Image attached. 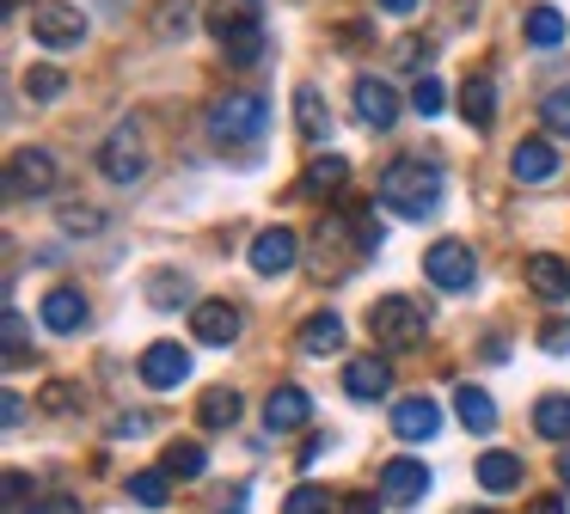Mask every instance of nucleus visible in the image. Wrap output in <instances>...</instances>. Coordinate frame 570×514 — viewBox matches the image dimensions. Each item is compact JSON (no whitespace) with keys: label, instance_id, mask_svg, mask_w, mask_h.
Listing matches in <instances>:
<instances>
[{"label":"nucleus","instance_id":"obj_1","mask_svg":"<svg viewBox=\"0 0 570 514\" xmlns=\"http://www.w3.org/2000/svg\"><path fill=\"white\" fill-rule=\"evenodd\" d=\"M381 202H393V215H405V220L435 215V208H442V166H435V159H417V154L393 159L386 178H381Z\"/></svg>","mask_w":570,"mask_h":514},{"label":"nucleus","instance_id":"obj_2","mask_svg":"<svg viewBox=\"0 0 570 514\" xmlns=\"http://www.w3.org/2000/svg\"><path fill=\"white\" fill-rule=\"evenodd\" d=\"M264 129H271V105L252 92H227L209 105V141L215 147H252V141H264Z\"/></svg>","mask_w":570,"mask_h":514},{"label":"nucleus","instance_id":"obj_3","mask_svg":"<svg viewBox=\"0 0 570 514\" xmlns=\"http://www.w3.org/2000/svg\"><path fill=\"white\" fill-rule=\"evenodd\" d=\"M423 306L405 300V294H386V300L368 306V337L381 343V349H411V343H423Z\"/></svg>","mask_w":570,"mask_h":514},{"label":"nucleus","instance_id":"obj_4","mask_svg":"<svg viewBox=\"0 0 570 514\" xmlns=\"http://www.w3.org/2000/svg\"><path fill=\"white\" fill-rule=\"evenodd\" d=\"M31 37L43 49H80L87 43V12L68 7V0H43V7H31Z\"/></svg>","mask_w":570,"mask_h":514},{"label":"nucleus","instance_id":"obj_5","mask_svg":"<svg viewBox=\"0 0 570 514\" xmlns=\"http://www.w3.org/2000/svg\"><path fill=\"white\" fill-rule=\"evenodd\" d=\"M99 171H105L111 184H136L141 171H148V147H141V129H136V122H117V129L105 135Z\"/></svg>","mask_w":570,"mask_h":514},{"label":"nucleus","instance_id":"obj_6","mask_svg":"<svg viewBox=\"0 0 570 514\" xmlns=\"http://www.w3.org/2000/svg\"><path fill=\"white\" fill-rule=\"evenodd\" d=\"M423 276H430L435 288H448V294L472 288V276H479V264H472V245H460V239H435L430 251H423Z\"/></svg>","mask_w":570,"mask_h":514},{"label":"nucleus","instance_id":"obj_7","mask_svg":"<svg viewBox=\"0 0 570 514\" xmlns=\"http://www.w3.org/2000/svg\"><path fill=\"white\" fill-rule=\"evenodd\" d=\"M209 31L234 68H252L264 56V19H222V12H209Z\"/></svg>","mask_w":570,"mask_h":514},{"label":"nucleus","instance_id":"obj_8","mask_svg":"<svg viewBox=\"0 0 570 514\" xmlns=\"http://www.w3.org/2000/svg\"><path fill=\"white\" fill-rule=\"evenodd\" d=\"M56 184V159L43 147H19L13 166H7V202H26V196H43Z\"/></svg>","mask_w":570,"mask_h":514},{"label":"nucleus","instance_id":"obj_9","mask_svg":"<svg viewBox=\"0 0 570 514\" xmlns=\"http://www.w3.org/2000/svg\"><path fill=\"white\" fill-rule=\"evenodd\" d=\"M239 306L234 300H197L190 306V330H197V343H209V349H227V343L239 337Z\"/></svg>","mask_w":570,"mask_h":514},{"label":"nucleus","instance_id":"obj_10","mask_svg":"<svg viewBox=\"0 0 570 514\" xmlns=\"http://www.w3.org/2000/svg\"><path fill=\"white\" fill-rule=\"evenodd\" d=\"M141 379H148L154 392H173L190 379V355L178 349V343H148L141 349Z\"/></svg>","mask_w":570,"mask_h":514},{"label":"nucleus","instance_id":"obj_11","mask_svg":"<svg viewBox=\"0 0 570 514\" xmlns=\"http://www.w3.org/2000/svg\"><path fill=\"white\" fill-rule=\"evenodd\" d=\"M295 257H301V239L288 227H264L258 239H252V269H258V276H288Z\"/></svg>","mask_w":570,"mask_h":514},{"label":"nucleus","instance_id":"obj_12","mask_svg":"<svg viewBox=\"0 0 570 514\" xmlns=\"http://www.w3.org/2000/svg\"><path fill=\"white\" fill-rule=\"evenodd\" d=\"M307 423H313V398L301 386H276L264 398V428L271 435H288V428H307Z\"/></svg>","mask_w":570,"mask_h":514},{"label":"nucleus","instance_id":"obj_13","mask_svg":"<svg viewBox=\"0 0 570 514\" xmlns=\"http://www.w3.org/2000/svg\"><path fill=\"white\" fill-rule=\"evenodd\" d=\"M356 117L368 122V129H393L399 122V92L386 80H374V73H356Z\"/></svg>","mask_w":570,"mask_h":514},{"label":"nucleus","instance_id":"obj_14","mask_svg":"<svg viewBox=\"0 0 570 514\" xmlns=\"http://www.w3.org/2000/svg\"><path fill=\"white\" fill-rule=\"evenodd\" d=\"M344 392H350L356 404L386 398V392H393V367H386L381 355H356V362L344 367Z\"/></svg>","mask_w":570,"mask_h":514},{"label":"nucleus","instance_id":"obj_15","mask_svg":"<svg viewBox=\"0 0 570 514\" xmlns=\"http://www.w3.org/2000/svg\"><path fill=\"white\" fill-rule=\"evenodd\" d=\"M381 496H386V502H417V496H430V465H423V459H386V465H381Z\"/></svg>","mask_w":570,"mask_h":514},{"label":"nucleus","instance_id":"obj_16","mask_svg":"<svg viewBox=\"0 0 570 514\" xmlns=\"http://www.w3.org/2000/svg\"><path fill=\"white\" fill-rule=\"evenodd\" d=\"M442 428V404L435 398H399L393 404V435L399 441H435Z\"/></svg>","mask_w":570,"mask_h":514},{"label":"nucleus","instance_id":"obj_17","mask_svg":"<svg viewBox=\"0 0 570 514\" xmlns=\"http://www.w3.org/2000/svg\"><path fill=\"white\" fill-rule=\"evenodd\" d=\"M528 288L540 294V300H570V264L564 257H552V251H533L528 257Z\"/></svg>","mask_w":570,"mask_h":514},{"label":"nucleus","instance_id":"obj_18","mask_svg":"<svg viewBox=\"0 0 570 514\" xmlns=\"http://www.w3.org/2000/svg\"><path fill=\"white\" fill-rule=\"evenodd\" d=\"M460 117L472 129H491L497 122V80L491 73H466V86H460Z\"/></svg>","mask_w":570,"mask_h":514},{"label":"nucleus","instance_id":"obj_19","mask_svg":"<svg viewBox=\"0 0 570 514\" xmlns=\"http://www.w3.org/2000/svg\"><path fill=\"white\" fill-rule=\"evenodd\" d=\"M509 171H515L521 184H546V178L558 171V147H552V141H515Z\"/></svg>","mask_w":570,"mask_h":514},{"label":"nucleus","instance_id":"obj_20","mask_svg":"<svg viewBox=\"0 0 570 514\" xmlns=\"http://www.w3.org/2000/svg\"><path fill=\"white\" fill-rule=\"evenodd\" d=\"M43 325H50L56 337H68V330L87 325V300H80V288H50L43 294Z\"/></svg>","mask_w":570,"mask_h":514},{"label":"nucleus","instance_id":"obj_21","mask_svg":"<svg viewBox=\"0 0 570 514\" xmlns=\"http://www.w3.org/2000/svg\"><path fill=\"white\" fill-rule=\"evenodd\" d=\"M295 349H301V355H332V349H344V318H337V313H313L307 325L295 330Z\"/></svg>","mask_w":570,"mask_h":514},{"label":"nucleus","instance_id":"obj_22","mask_svg":"<svg viewBox=\"0 0 570 514\" xmlns=\"http://www.w3.org/2000/svg\"><path fill=\"white\" fill-rule=\"evenodd\" d=\"M454 411H460V423H466L472 435H491V428H497V404H491V392H479V386H460L454 392Z\"/></svg>","mask_w":570,"mask_h":514},{"label":"nucleus","instance_id":"obj_23","mask_svg":"<svg viewBox=\"0 0 570 514\" xmlns=\"http://www.w3.org/2000/svg\"><path fill=\"white\" fill-rule=\"evenodd\" d=\"M479 484L491 490V496L515 490V484H521V459H515V453H503V447H491V453L479 459Z\"/></svg>","mask_w":570,"mask_h":514},{"label":"nucleus","instance_id":"obj_24","mask_svg":"<svg viewBox=\"0 0 570 514\" xmlns=\"http://www.w3.org/2000/svg\"><path fill=\"white\" fill-rule=\"evenodd\" d=\"M533 428H540L546 441H570V398L564 392H546V398L533 404Z\"/></svg>","mask_w":570,"mask_h":514},{"label":"nucleus","instance_id":"obj_25","mask_svg":"<svg viewBox=\"0 0 570 514\" xmlns=\"http://www.w3.org/2000/svg\"><path fill=\"white\" fill-rule=\"evenodd\" d=\"M197 423L203 428H234L239 423V392L209 386V392H203V404H197Z\"/></svg>","mask_w":570,"mask_h":514},{"label":"nucleus","instance_id":"obj_26","mask_svg":"<svg viewBox=\"0 0 570 514\" xmlns=\"http://www.w3.org/2000/svg\"><path fill=\"white\" fill-rule=\"evenodd\" d=\"M295 122H301L307 141H325V135H332V117H325V105H320V86H301L295 92Z\"/></svg>","mask_w":570,"mask_h":514},{"label":"nucleus","instance_id":"obj_27","mask_svg":"<svg viewBox=\"0 0 570 514\" xmlns=\"http://www.w3.org/2000/svg\"><path fill=\"white\" fill-rule=\"evenodd\" d=\"M521 37H528L533 49H552L558 37H564V12H558V7H533L528 24H521Z\"/></svg>","mask_w":570,"mask_h":514},{"label":"nucleus","instance_id":"obj_28","mask_svg":"<svg viewBox=\"0 0 570 514\" xmlns=\"http://www.w3.org/2000/svg\"><path fill=\"white\" fill-rule=\"evenodd\" d=\"M166 472L173 477H203L209 472V453H203L197 441H173V447H166Z\"/></svg>","mask_w":570,"mask_h":514},{"label":"nucleus","instance_id":"obj_29","mask_svg":"<svg viewBox=\"0 0 570 514\" xmlns=\"http://www.w3.org/2000/svg\"><path fill=\"white\" fill-rule=\"evenodd\" d=\"M344 178H350V159H344V154H313V166H307V190H337Z\"/></svg>","mask_w":570,"mask_h":514},{"label":"nucleus","instance_id":"obj_30","mask_svg":"<svg viewBox=\"0 0 570 514\" xmlns=\"http://www.w3.org/2000/svg\"><path fill=\"white\" fill-rule=\"evenodd\" d=\"M442 105H448V86L435 80V73H417V86H411V110H417V117H442Z\"/></svg>","mask_w":570,"mask_h":514},{"label":"nucleus","instance_id":"obj_31","mask_svg":"<svg viewBox=\"0 0 570 514\" xmlns=\"http://www.w3.org/2000/svg\"><path fill=\"white\" fill-rule=\"evenodd\" d=\"M166 477L173 472H136L129 477V496H136L141 508H166Z\"/></svg>","mask_w":570,"mask_h":514},{"label":"nucleus","instance_id":"obj_32","mask_svg":"<svg viewBox=\"0 0 570 514\" xmlns=\"http://www.w3.org/2000/svg\"><path fill=\"white\" fill-rule=\"evenodd\" d=\"M62 86H68V73H62V68H31V73H26V92L38 98V105L62 98Z\"/></svg>","mask_w":570,"mask_h":514},{"label":"nucleus","instance_id":"obj_33","mask_svg":"<svg viewBox=\"0 0 570 514\" xmlns=\"http://www.w3.org/2000/svg\"><path fill=\"white\" fill-rule=\"evenodd\" d=\"M540 117H546V129H552V135H570V86H552V92H546Z\"/></svg>","mask_w":570,"mask_h":514},{"label":"nucleus","instance_id":"obj_34","mask_svg":"<svg viewBox=\"0 0 570 514\" xmlns=\"http://www.w3.org/2000/svg\"><path fill=\"white\" fill-rule=\"evenodd\" d=\"M283 514H332V496H325V490H313V484H301L295 496L283 502Z\"/></svg>","mask_w":570,"mask_h":514},{"label":"nucleus","instance_id":"obj_35","mask_svg":"<svg viewBox=\"0 0 570 514\" xmlns=\"http://www.w3.org/2000/svg\"><path fill=\"white\" fill-rule=\"evenodd\" d=\"M0 330H7V362H26V318H19V306H7Z\"/></svg>","mask_w":570,"mask_h":514},{"label":"nucleus","instance_id":"obj_36","mask_svg":"<svg viewBox=\"0 0 570 514\" xmlns=\"http://www.w3.org/2000/svg\"><path fill=\"white\" fill-rule=\"evenodd\" d=\"M540 349L546 355H570V325H564V318H552V325L540 330Z\"/></svg>","mask_w":570,"mask_h":514},{"label":"nucleus","instance_id":"obj_37","mask_svg":"<svg viewBox=\"0 0 570 514\" xmlns=\"http://www.w3.org/2000/svg\"><path fill=\"white\" fill-rule=\"evenodd\" d=\"M62 227H68V233H99V227H105V215H92V208H68Z\"/></svg>","mask_w":570,"mask_h":514},{"label":"nucleus","instance_id":"obj_38","mask_svg":"<svg viewBox=\"0 0 570 514\" xmlns=\"http://www.w3.org/2000/svg\"><path fill=\"white\" fill-rule=\"evenodd\" d=\"M264 0H215V12H222V19H264Z\"/></svg>","mask_w":570,"mask_h":514},{"label":"nucleus","instance_id":"obj_39","mask_svg":"<svg viewBox=\"0 0 570 514\" xmlns=\"http://www.w3.org/2000/svg\"><path fill=\"white\" fill-rule=\"evenodd\" d=\"M154 306H178V294H185V281H178V276H154Z\"/></svg>","mask_w":570,"mask_h":514},{"label":"nucleus","instance_id":"obj_40","mask_svg":"<svg viewBox=\"0 0 570 514\" xmlns=\"http://www.w3.org/2000/svg\"><path fill=\"white\" fill-rule=\"evenodd\" d=\"M26 514H80V502L75 496H38Z\"/></svg>","mask_w":570,"mask_h":514},{"label":"nucleus","instance_id":"obj_41","mask_svg":"<svg viewBox=\"0 0 570 514\" xmlns=\"http://www.w3.org/2000/svg\"><path fill=\"white\" fill-rule=\"evenodd\" d=\"M0 398H7V404H0V416H7V428H19V423H26V398H19V392H0Z\"/></svg>","mask_w":570,"mask_h":514},{"label":"nucleus","instance_id":"obj_42","mask_svg":"<svg viewBox=\"0 0 570 514\" xmlns=\"http://www.w3.org/2000/svg\"><path fill=\"white\" fill-rule=\"evenodd\" d=\"M528 514H570V502H564V496H533Z\"/></svg>","mask_w":570,"mask_h":514},{"label":"nucleus","instance_id":"obj_43","mask_svg":"<svg viewBox=\"0 0 570 514\" xmlns=\"http://www.w3.org/2000/svg\"><path fill=\"white\" fill-rule=\"evenodd\" d=\"M381 502H386V496H350V502H344V508H337V514H374V508H381Z\"/></svg>","mask_w":570,"mask_h":514},{"label":"nucleus","instance_id":"obj_44","mask_svg":"<svg viewBox=\"0 0 570 514\" xmlns=\"http://www.w3.org/2000/svg\"><path fill=\"white\" fill-rule=\"evenodd\" d=\"M215 514H246V490H227V496L215 502Z\"/></svg>","mask_w":570,"mask_h":514},{"label":"nucleus","instance_id":"obj_45","mask_svg":"<svg viewBox=\"0 0 570 514\" xmlns=\"http://www.w3.org/2000/svg\"><path fill=\"white\" fill-rule=\"evenodd\" d=\"M26 490H31L26 472H7V502H26Z\"/></svg>","mask_w":570,"mask_h":514},{"label":"nucleus","instance_id":"obj_46","mask_svg":"<svg viewBox=\"0 0 570 514\" xmlns=\"http://www.w3.org/2000/svg\"><path fill=\"white\" fill-rule=\"evenodd\" d=\"M381 7H386V12H411L417 0H381Z\"/></svg>","mask_w":570,"mask_h":514},{"label":"nucleus","instance_id":"obj_47","mask_svg":"<svg viewBox=\"0 0 570 514\" xmlns=\"http://www.w3.org/2000/svg\"><path fill=\"white\" fill-rule=\"evenodd\" d=\"M558 477H564V484H570V447L558 453Z\"/></svg>","mask_w":570,"mask_h":514},{"label":"nucleus","instance_id":"obj_48","mask_svg":"<svg viewBox=\"0 0 570 514\" xmlns=\"http://www.w3.org/2000/svg\"><path fill=\"white\" fill-rule=\"evenodd\" d=\"M472 514H491V508H472Z\"/></svg>","mask_w":570,"mask_h":514}]
</instances>
